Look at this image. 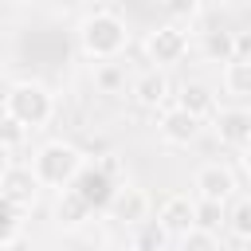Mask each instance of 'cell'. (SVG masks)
<instances>
[{
	"label": "cell",
	"instance_id": "1",
	"mask_svg": "<svg viewBox=\"0 0 251 251\" xmlns=\"http://www.w3.org/2000/svg\"><path fill=\"white\" fill-rule=\"evenodd\" d=\"M82 165H86V157H82V149L71 145V141H47V145H39L35 157H31V173H35L39 188H67V184L82 173Z\"/></svg>",
	"mask_w": 251,
	"mask_h": 251
},
{
	"label": "cell",
	"instance_id": "2",
	"mask_svg": "<svg viewBox=\"0 0 251 251\" xmlns=\"http://www.w3.org/2000/svg\"><path fill=\"white\" fill-rule=\"evenodd\" d=\"M78 43H82V51H86L94 63H110V59H118V55L126 51L129 31H126V24H122V16H114V12H94V16L82 20Z\"/></svg>",
	"mask_w": 251,
	"mask_h": 251
},
{
	"label": "cell",
	"instance_id": "3",
	"mask_svg": "<svg viewBox=\"0 0 251 251\" xmlns=\"http://www.w3.org/2000/svg\"><path fill=\"white\" fill-rule=\"evenodd\" d=\"M4 114L16 118V122L27 126V129H43V126L51 122V114H55V98H51V90H47L43 82L24 78V82H12V86H8V94H4Z\"/></svg>",
	"mask_w": 251,
	"mask_h": 251
},
{
	"label": "cell",
	"instance_id": "4",
	"mask_svg": "<svg viewBox=\"0 0 251 251\" xmlns=\"http://www.w3.org/2000/svg\"><path fill=\"white\" fill-rule=\"evenodd\" d=\"M184 51H188V31H184L176 20H173V24H161V27L149 31V39H145V55H149V63H153L157 71L180 63Z\"/></svg>",
	"mask_w": 251,
	"mask_h": 251
},
{
	"label": "cell",
	"instance_id": "5",
	"mask_svg": "<svg viewBox=\"0 0 251 251\" xmlns=\"http://www.w3.org/2000/svg\"><path fill=\"white\" fill-rule=\"evenodd\" d=\"M67 188H75V192H78L94 212H106V208H110V200H114V192H118L122 184H118V180H110L98 165H82V173H78Z\"/></svg>",
	"mask_w": 251,
	"mask_h": 251
},
{
	"label": "cell",
	"instance_id": "6",
	"mask_svg": "<svg viewBox=\"0 0 251 251\" xmlns=\"http://www.w3.org/2000/svg\"><path fill=\"white\" fill-rule=\"evenodd\" d=\"M157 133L169 145H192L200 137V118H192L188 110H180L176 102H169L165 110H157Z\"/></svg>",
	"mask_w": 251,
	"mask_h": 251
},
{
	"label": "cell",
	"instance_id": "7",
	"mask_svg": "<svg viewBox=\"0 0 251 251\" xmlns=\"http://www.w3.org/2000/svg\"><path fill=\"white\" fill-rule=\"evenodd\" d=\"M157 224L169 231V235H188L192 227H196V200H188L184 192H173V196H165L161 200V208H157Z\"/></svg>",
	"mask_w": 251,
	"mask_h": 251
},
{
	"label": "cell",
	"instance_id": "8",
	"mask_svg": "<svg viewBox=\"0 0 251 251\" xmlns=\"http://www.w3.org/2000/svg\"><path fill=\"white\" fill-rule=\"evenodd\" d=\"M169 98H173V86H169V75H165V71L153 67V71L137 75V82H133V102H137L141 110H165Z\"/></svg>",
	"mask_w": 251,
	"mask_h": 251
},
{
	"label": "cell",
	"instance_id": "9",
	"mask_svg": "<svg viewBox=\"0 0 251 251\" xmlns=\"http://www.w3.org/2000/svg\"><path fill=\"white\" fill-rule=\"evenodd\" d=\"M0 192H4L20 212L31 208V204H35V192H39V180H35L31 165H12V169L0 176Z\"/></svg>",
	"mask_w": 251,
	"mask_h": 251
},
{
	"label": "cell",
	"instance_id": "10",
	"mask_svg": "<svg viewBox=\"0 0 251 251\" xmlns=\"http://www.w3.org/2000/svg\"><path fill=\"white\" fill-rule=\"evenodd\" d=\"M235 192V173L227 169V165H220V161H212V165H204L200 173H196V196L200 200H227Z\"/></svg>",
	"mask_w": 251,
	"mask_h": 251
},
{
	"label": "cell",
	"instance_id": "11",
	"mask_svg": "<svg viewBox=\"0 0 251 251\" xmlns=\"http://www.w3.org/2000/svg\"><path fill=\"white\" fill-rule=\"evenodd\" d=\"M106 212H110L114 220H122L126 227H133V224L149 220V196H145L141 188H133V184H122V188L114 192V200H110Z\"/></svg>",
	"mask_w": 251,
	"mask_h": 251
},
{
	"label": "cell",
	"instance_id": "12",
	"mask_svg": "<svg viewBox=\"0 0 251 251\" xmlns=\"http://www.w3.org/2000/svg\"><path fill=\"white\" fill-rule=\"evenodd\" d=\"M212 126H216V137L231 149H243L251 141V110H239V106L235 110H216Z\"/></svg>",
	"mask_w": 251,
	"mask_h": 251
},
{
	"label": "cell",
	"instance_id": "13",
	"mask_svg": "<svg viewBox=\"0 0 251 251\" xmlns=\"http://www.w3.org/2000/svg\"><path fill=\"white\" fill-rule=\"evenodd\" d=\"M176 106L180 110H188L192 118H216V94L204 86V82H184L180 86V94H176Z\"/></svg>",
	"mask_w": 251,
	"mask_h": 251
},
{
	"label": "cell",
	"instance_id": "14",
	"mask_svg": "<svg viewBox=\"0 0 251 251\" xmlns=\"http://www.w3.org/2000/svg\"><path fill=\"white\" fill-rule=\"evenodd\" d=\"M90 204L75 192V188H59V200H55V224L59 227H78L82 220H90Z\"/></svg>",
	"mask_w": 251,
	"mask_h": 251
},
{
	"label": "cell",
	"instance_id": "15",
	"mask_svg": "<svg viewBox=\"0 0 251 251\" xmlns=\"http://www.w3.org/2000/svg\"><path fill=\"white\" fill-rule=\"evenodd\" d=\"M224 90L235 94V98H247V94H251V59H231V63H224Z\"/></svg>",
	"mask_w": 251,
	"mask_h": 251
},
{
	"label": "cell",
	"instance_id": "16",
	"mask_svg": "<svg viewBox=\"0 0 251 251\" xmlns=\"http://www.w3.org/2000/svg\"><path fill=\"white\" fill-rule=\"evenodd\" d=\"M129 231H133V251H161L165 239H169V231H165L157 220H141V224H133Z\"/></svg>",
	"mask_w": 251,
	"mask_h": 251
},
{
	"label": "cell",
	"instance_id": "17",
	"mask_svg": "<svg viewBox=\"0 0 251 251\" xmlns=\"http://www.w3.org/2000/svg\"><path fill=\"white\" fill-rule=\"evenodd\" d=\"M204 55L212 63H231L235 59V35L231 31H208L204 35Z\"/></svg>",
	"mask_w": 251,
	"mask_h": 251
},
{
	"label": "cell",
	"instance_id": "18",
	"mask_svg": "<svg viewBox=\"0 0 251 251\" xmlns=\"http://www.w3.org/2000/svg\"><path fill=\"white\" fill-rule=\"evenodd\" d=\"M227 224V212H224V204L220 200H196V227H204V231H212V235H220V227Z\"/></svg>",
	"mask_w": 251,
	"mask_h": 251
},
{
	"label": "cell",
	"instance_id": "19",
	"mask_svg": "<svg viewBox=\"0 0 251 251\" xmlns=\"http://www.w3.org/2000/svg\"><path fill=\"white\" fill-rule=\"evenodd\" d=\"M94 86H98L102 94H118V90L126 86V71H122L118 63H98V67H94Z\"/></svg>",
	"mask_w": 251,
	"mask_h": 251
},
{
	"label": "cell",
	"instance_id": "20",
	"mask_svg": "<svg viewBox=\"0 0 251 251\" xmlns=\"http://www.w3.org/2000/svg\"><path fill=\"white\" fill-rule=\"evenodd\" d=\"M20 235V208L0 192V247H8Z\"/></svg>",
	"mask_w": 251,
	"mask_h": 251
},
{
	"label": "cell",
	"instance_id": "21",
	"mask_svg": "<svg viewBox=\"0 0 251 251\" xmlns=\"http://www.w3.org/2000/svg\"><path fill=\"white\" fill-rule=\"evenodd\" d=\"M27 133H31L27 126H20L16 118H8V114H0V141H4L8 149H20V145L27 141Z\"/></svg>",
	"mask_w": 251,
	"mask_h": 251
},
{
	"label": "cell",
	"instance_id": "22",
	"mask_svg": "<svg viewBox=\"0 0 251 251\" xmlns=\"http://www.w3.org/2000/svg\"><path fill=\"white\" fill-rule=\"evenodd\" d=\"M180 251H220L216 235L204 231V227H192L188 235H180Z\"/></svg>",
	"mask_w": 251,
	"mask_h": 251
},
{
	"label": "cell",
	"instance_id": "23",
	"mask_svg": "<svg viewBox=\"0 0 251 251\" xmlns=\"http://www.w3.org/2000/svg\"><path fill=\"white\" fill-rule=\"evenodd\" d=\"M94 165H98V169H102V173H106L110 180H118V184H126V161H122L118 153H106V157H98Z\"/></svg>",
	"mask_w": 251,
	"mask_h": 251
},
{
	"label": "cell",
	"instance_id": "24",
	"mask_svg": "<svg viewBox=\"0 0 251 251\" xmlns=\"http://www.w3.org/2000/svg\"><path fill=\"white\" fill-rule=\"evenodd\" d=\"M231 231H235L239 239H251V196L235 208V216H231Z\"/></svg>",
	"mask_w": 251,
	"mask_h": 251
},
{
	"label": "cell",
	"instance_id": "25",
	"mask_svg": "<svg viewBox=\"0 0 251 251\" xmlns=\"http://www.w3.org/2000/svg\"><path fill=\"white\" fill-rule=\"evenodd\" d=\"M169 12H173L176 20H192V16L200 12V0H169Z\"/></svg>",
	"mask_w": 251,
	"mask_h": 251
},
{
	"label": "cell",
	"instance_id": "26",
	"mask_svg": "<svg viewBox=\"0 0 251 251\" xmlns=\"http://www.w3.org/2000/svg\"><path fill=\"white\" fill-rule=\"evenodd\" d=\"M235 59H251V31H235Z\"/></svg>",
	"mask_w": 251,
	"mask_h": 251
},
{
	"label": "cell",
	"instance_id": "27",
	"mask_svg": "<svg viewBox=\"0 0 251 251\" xmlns=\"http://www.w3.org/2000/svg\"><path fill=\"white\" fill-rule=\"evenodd\" d=\"M8 169H12V149H8L4 141H0V176H4Z\"/></svg>",
	"mask_w": 251,
	"mask_h": 251
},
{
	"label": "cell",
	"instance_id": "28",
	"mask_svg": "<svg viewBox=\"0 0 251 251\" xmlns=\"http://www.w3.org/2000/svg\"><path fill=\"white\" fill-rule=\"evenodd\" d=\"M239 153H243V157H239V161H243V173H247V176H251V141H247V145H243V149H239Z\"/></svg>",
	"mask_w": 251,
	"mask_h": 251
},
{
	"label": "cell",
	"instance_id": "29",
	"mask_svg": "<svg viewBox=\"0 0 251 251\" xmlns=\"http://www.w3.org/2000/svg\"><path fill=\"white\" fill-rule=\"evenodd\" d=\"M216 4H231V0H216Z\"/></svg>",
	"mask_w": 251,
	"mask_h": 251
}]
</instances>
